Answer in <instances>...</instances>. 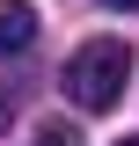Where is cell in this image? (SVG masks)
I'll list each match as a JSON object with an SVG mask.
<instances>
[{
  "label": "cell",
  "mask_w": 139,
  "mask_h": 146,
  "mask_svg": "<svg viewBox=\"0 0 139 146\" xmlns=\"http://www.w3.org/2000/svg\"><path fill=\"white\" fill-rule=\"evenodd\" d=\"M103 7H139V0H103Z\"/></svg>",
  "instance_id": "277c9868"
},
{
  "label": "cell",
  "mask_w": 139,
  "mask_h": 146,
  "mask_svg": "<svg viewBox=\"0 0 139 146\" xmlns=\"http://www.w3.org/2000/svg\"><path fill=\"white\" fill-rule=\"evenodd\" d=\"M124 80H132V51H124L117 36H88L81 51L66 58V95L81 110H110L124 95Z\"/></svg>",
  "instance_id": "6da1fadb"
},
{
  "label": "cell",
  "mask_w": 139,
  "mask_h": 146,
  "mask_svg": "<svg viewBox=\"0 0 139 146\" xmlns=\"http://www.w3.org/2000/svg\"><path fill=\"white\" fill-rule=\"evenodd\" d=\"M117 146H139V139H117Z\"/></svg>",
  "instance_id": "8992f818"
},
{
  "label": "cell",
  "mask_w": 139,
  "mask_h": 146,
  "mask_svg": "<svg viewBox=\"0 0 139 146\" xmlns=\"http://www.w3.org/2000/svg\"><path fill=\"white\" fill-rule=\"evenodd\" d=\"M0 124H7V95H0Z\"/></svg>",
  "instance_id": "5b68a950"
},
{
  "label": "cell",
  "mask_w": 139,
  "mask_h": 146,
  "mask_svg": "<svg viewBox=\"0 0 139 146\" xmlns=\"http://www.w3.org/2000/svg\"><path fill=\"white\" fill-rule=\"evenodd\" d=\"M37 44V7H22V0H0V58H22Z\"/></svg>",
  "instance_id": "7a4b0ae2"
},
{
  "label": "cell",
  "mask_w": 139,
  "mask_h": 146,
  "mask_svg": "<svg viewBox=\"0 0 139 146\" xmlns=\"http://www.w3.org/2000/svg\"><path fill=\"white\" fill-rule=\"evenodd\" d=\"M29 146H81V124H66V117H44V124L29 131Z\"/></svg>",
  "instance_id": "3957f363"
}]
</instances>
